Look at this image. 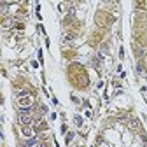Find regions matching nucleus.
<instances>
[{"label": "nucleus", "instance_id": "obj_1", "mask_svg": "<svg viewBox=\"0 0 147 147\" xmlns=\"http://www.w3.org/2000/svg\"><path fill=\"white\" fill-rule=\"evenodd\" d=\"M32 103H33L32 96H28V95H23V96L20 98V109H21V112H23V110L26 112V110L32 107Z\"/></svg>", "mask_w": 147, "mask_h": 147}, {"label": "nucleus", "instance_id": "obj_2", "mask_svg": "<svg viewBox=\"0 0 147 147\" xmlns=\"http://www.w3.org/2000/svg\"><path fill=\"white\" fill-rule=\"evenodd\" d=\"M20 123H21V124H25V126H28V124L32 123V117L25 112V114H21V116H20Z\"/></svg>", "mask_w": 147, "mask_h": 147}, {"label": "nucleus", "instance_id": "obj_3", "mask_svg": "<svg viewBox=\"0 0 147 147\" xmlns=\"http://www.w3.org/2000/svg\"><path fill=\"white\" fill-rule=\"evenodd\" d=\"M25 137H32V131L28 130V128H25Z\"/></svg>", "mask_w": 147, "mask_h": 147}, {"label": "nucleus", "instance_id": "obj_4", "mask_svg": "<svg viewBox=\"0 0 147 147\" xmlns=\"http://www.w3.org/2000/svg\"><path fill=\"white\" fill-rule=\"evenodd\" d=\"M76 124L81 126V124H82V119H81V117H76Z\"/></svg>", "mask_w": 147, "mask_h": 147}]
</instances>
